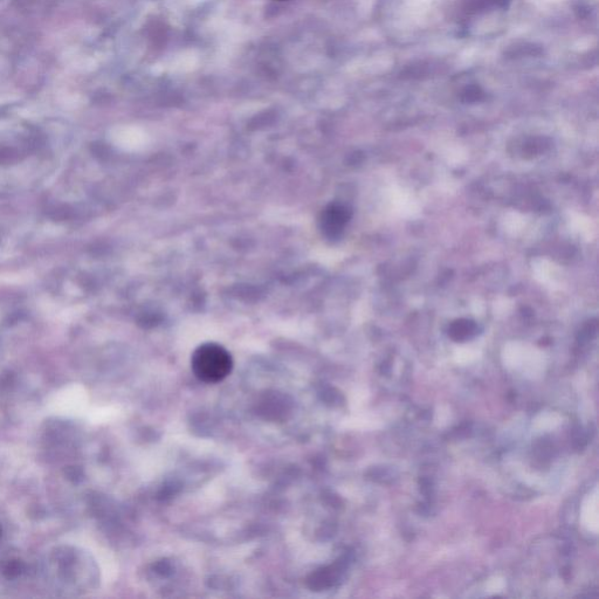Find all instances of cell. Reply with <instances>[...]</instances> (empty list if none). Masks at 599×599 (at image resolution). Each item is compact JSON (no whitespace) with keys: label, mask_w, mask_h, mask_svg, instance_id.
<instances>
[{"label":"cell","mask_w":599,"mask_h":599,"mask_svg":"<svg viewBox=\"0 0 599 599\" xmlns=\"http://www.w3.org/2000/svg\"><path fill=\"white\" fill-rule=\"evenodd\" d=\"M478 334V325L472 320L461 319L454 321L449 327V336L457 342L472 339Z\"/></svg>","instance_id":"obj_3"},{"label":"cell","mask_w":599,"mask_h":599,"mask_svg":"<svg viewBox=\"0 0 599 599\" xmlns=\"http://www.w3.org/2000/svg\"><path fill=\"white\" fill-rule=\"evenodd\" d=\"M191 368L199 381L216 384L231 374L233 358L220 344L204 343L192 354Z\"/></svg>","instance_id":"obj_1"},{"label":"cell","mask_w":599,"mask_h":599,"mask_svg":"<svg viewBox=\"0 0 599 599\" xmlns=\"http://www.w3.org/2000/svg\"><path fill=\"white\" fill-rule=\"evenodd\" d=\"M351 210L347 205L334 203L322 212L321 230L328 239H339L350 222Z\"/></svg>","instance_id":"obj_2"},{"label":"cell","mask_w":599,"mask_h":599,"mask_svg":"<svg viewBox=\"0 0 599 599\" xmlns=\"http://www.w3.org/2000/svg\"><path fill=\"white\" fill-rule=\"evenodd\" d=\"M484 92L481 91V88L478 86H470L465 88V91L463 92V94H461V100H463L464 102H478L480 100H483L484 98Z\"/></svg>","instance_id":"obj_4"}]
</instances>
